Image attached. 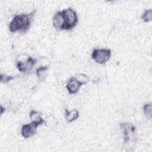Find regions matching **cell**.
I'll list each match as a JSON object with an SVG mask.
<instances>
[{
	"mask_svg": "<svg viewBox=\"0 0 152 152\" xmlns=\"http://www.w3.org/2000/svg\"><path fill=\"white\" fill-rule=\"evenodd\" d=\"M35 11L29 14H22L16 15L9 25V28L11 32L21 31L26 32L30 27L32 18L34 14Z\"/></svg>",
	"mask_w": 152,
	"mask_h": 152,
	"instance_id": "6da1fadb",
	"label": "cell"
},
{
	"mask_svg": "<svg viewBox=\"0 0 152 152\" xmlns=\"http://www.w3.org/2000/svg\"><path fill=\"white\" fill-rule=\"evenodd\" d=\"M61 11L64 21L62 30H68L74 28L78 22V17L76 12L70 7Z\"/></svg>",
	"mask_w": 152,
	"mask_h": 152,
	"instance_id": "7a4b0ae2",
	"label": "cell"
},
{
	"mask_svg": "<svg viewBox=\"0 0 152 152\" xmlns=\"http://www.w3.org/2000/svg\"><path fill=\"white\" fill-rule=\"evenodd\" d=\"M111 50L109 49H95L93 50L92 59L99 64H104L110 59Z\"/></svg>",
	"mask_w": 152,
	"mask_h": 152,
	"instance_id": "3957f363",
	"label": "cell"
},
{
	"mask_svg": "<svg viewBox=\"0 0 152 152\" xmlns=\"http://www.w3.org/2000/svg\"><path fill=\"white\" fill-rule=\"evenodd\" d=\"M84 82L80 81L75 77L71 78L66 85V88L69 94H75L77 93L82 85L85 84Z\"/></svg>",
	"mask_w": 152,
	"mask_h": 152,
	"instance_id": "277c9868",
	"label": "cell"
},
{
	"mask_svg": "<svg viewBox=\"0 0 152 152\" xmlns=\"http://www.w3.org/2000/svg\"><path fill=\"white\" fill-rule=\"evenodd\" d=\"M36 62V60L28 56L26 61H18L17 63V67L20 72H26L30 70Z\"/></svg>",
	"mask_w": 152,
	"mask_h": 152,
	"instance_id": "5b68a950",
	"label": "cell"
},
{
	"mask_svg": "<svg viewBox=\"0 0 152 152\" xmlns=\"http://www.w3.org/2000/svg\"><path fill=\"white\" fill-rule=\"evenodd\" d=\"M39 125L33 122H31L30 124L23 125L21 131L22 136L25 138H30L33 136L36 132L37 127Z\"/></svg>",
	"mask_w": 152,
	"mask_h": 152,
	"instance_id": "8992f818",
	"label": "cell"
},
{
	"mask_svg": "<svg viewBox=\"0 0 152 152\" xmlns=\"http://www.w3.org/2000/svg\"><path fill=\"white\" fill-rule=\"evenodd\" d=\"M64 18L62 11H58L53 18V25L56 28L62 30L64 27Z\"/></svg>",
	"mask_w": 152,
	"mask_h": 152,
	"instance_id": "52a82bcc",
	"label": "cell"
},
{
	"mask_svg": "<svg viewBox=\"0 0 152 152\" xmlns=\"http://www.w3.org/2000/svg\"><path fill=\"white\" fill-rule=\"evenodd\" d=\"M30 118L31 122L37 124L38 125L45 124V121L41 116V114L36 110H31L30 112Z\"/></svg>",
	"mask_w": 152,
	"mask_h": 152,
	"instance_id": "ba28073f",
	"label": "cell"
},
{
	"mask_svg": "<svg viewBox=\"0 0 152 152\" xmlns=\"http://www.w3.org/2000/svg\"><path fill=\"white\" fill-rule=\"evenodd\" d=\"M65 118L68 122H71L76 120L79 116V112L77 109H72L70 111L67 109L65 110Z\"/></svg>",
	"mask_w": 152,
	"mask_h": 152,
	"instance_id": "9c48e42d",
	"label": "cell"
},
{
	"mask_svg": "<svg viewBox=\"0 0 152 152\" xmlns=\"http://www.w3.org/2000/svg\"><path fill=\"white\" fill-rule=\"evenodd\" d=\"M141 18L142 19V20L145 22H149L152 19V13H151V10L149 9V10H146L143 13V14L141 16Z\"/></svg>",
	"mask_w": 152,
	"mask_h": 152,
	"instance_id": "30bf717a",
	"label": "cell"
},
{
	"mask_svg": "<svg viewBox=\"0 0 152 152\" xmlns=\"http://www.w3.org/2000/svg\"><path fill=\"white\" fill-rule=\"evenodd\" d=\"M48 69V66H40L36 70V74L38 77V78L40 80H42L43 77H45V73L46 70Z\"/></svg>",
	"mask_w": 152,
	"mask_h": 152,
	"instance_id": "8fae6325",
	"label": "cell"
},
{
	"mask_svg": "<svg viewBox=\"0 0 152 152\" xmlns=\"http://www.w3.org/2000/svg\"><path fill=\"white\" fill-rule=\"evenodd\" d=\"M143 109H144V112L145 114L146 115V116L148 118H151V109H152L151 103H148L145 104L143 106Z\"/></svg>",
	"mask_w": 152,
	"mask_h": 152,
	"instance_id": "7c38bea8",
	"label": "cell"
},
{
	"mask_svg": "<svg viewBox=\"0 0 152 152\" xmlns=\"http://www.w3.org/2000/svg\"><path fill=\"white\" fill-rule=\"evenodd\" d=\"M12 79H13V77L11 76H7V75H4L2 74H1V81L2 83H7L8 82L10 81Z\"/></svg>",
	"mask_w": 152,
	"mask_h": 152,
	"instance_id": "4fadbf2b",
	"label": "cell"
}]
</instances>
